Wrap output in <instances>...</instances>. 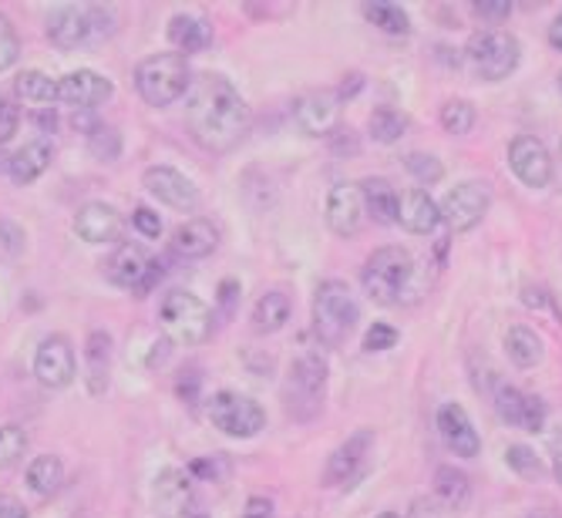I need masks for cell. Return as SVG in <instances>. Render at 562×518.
<instances>
[{"label":"cell","instance_id":"6da1fadb","mask_svg":"<svg viewBox=\"0 0 562 518\" xmlns=\"http://www.w3.org/2000/svg\"><path fill=\"white\" fill-rule=\"evenodd\" d=\"M253 112L222 74H196L185 94V125L206 152H229L250 131Z\"/></svg>","mask_w":562,"mask_h":518},{"label":"cell","instance_id":"7a4b0ae2","mask_svg":"<svg viewBox=\"0 0 562 518\" xmlns=\"http://www.w3.org/2000/svg\"><path fill=\"white\" fill-rule=\"evenodd\" d=\"M360 283H364L367 297L374 303H381V307L414 300L417 297L414 290H425V283H421V266L404 246L374 250L367 256V263H364Z\"/></svg>","mask_w":562,"mask_h":518},{"label":"cell","instance_id":"3957f363","mask_svg":"<svg viewBox=\"0 0 562 518\" xmlns=\"http://www.w3.org/2000/svg\"><path fill=\"white\" fill-rule=\"evenodd\" d=\"M360 320V307L347 283L323 279L313 293V334L323 347H341Z\"/></svg>","mask_w":562,"mask_h":518},{"label":"cell","instance_id":"277c9868","mask_svg":"<svg viewBox=\"0 0 562 518\" xmlns=\"http://www.w3.org/2000/svg\"><path fill=\"white\" fill-rule=\"evenodd\" d=\"M190 84H193L190 61L175 51L152 55L146 61H138V68H135V88L142 94V102L152 108L175 105L179 99L190 94Z\"/></svg>","mask_w":562,"mask_h":518},{"label":"cell","instance_id":"5b68a950","mask_svg":"<svg viewBox=\"0 0 562 518\" xmlns=\"http://www.w3.org/2000/svg\"><path fill=\"white\" fill-rule=\"evenodd\" d=\"M216 313L209 310L206 300H199L190 290H172L159 303V323L165 330V337L179 347H196L213 334Z\"/></svg>","mask_w":562,"mask_h":518},{"label":"cell","instance_id":"8992f818","mask_svg":"<svg viewBox=\"0 0 562 518\" xmlns=\"http://www.w3.org/2000/svg\"><path fill=\"white\" fill-rule=\"evenodd\" d=\"M323 388H326V360L320 354V344L310 347L303 341L287 377V411L300 421H310L323 404Z\"/></svg>","mask_w":562,"mask_h":518},{"label":"cell","instance_id":"52a82bcc","mask_svg":"<svg viewBox=\"0 0 562 518\" xmlns=\"http://www.w3.org/2000/svg\"><path fill=\"white\" fill-rule=\"evenodd\" d=\"M464 55H468V68H472L479 78L502 81V78H508L515 68H519L523 47L505 31H482V34H475L472 41H468Z\"/></svg>","mask_w":562,"mask_h":518},{"label":"cell","instance_id":"ba28073f","mask_svg":"<svg viewBox=\"0 0 562 518\" xmlns=\"http://www.w3.org/2000/svg\"><path fill=\"white\" fill-rule=\"evenodd\" d=\"M105 18L108 11L95 4H61L48 18V37L61 51H78V47L99 41L105 34V24H102Z\"/></svg>","mask_w":562,"mask_h":518},{"label":"cell","instance_id":"9c48e42d","mask_svg":"<svg viewBox=\"0 0 562 518\" xmlns=\"http://www.w3.org/2000/svg\"><path fill=\"white\" fill-rule=\"evenodd\" d=\"M209 421L226 438H256L266 428V411L250 394L219 391L209 401Z\"/></svg>","mask_w":562,"mask_h":518},{"label":"cell","instance_id":"30bf717a","mask_svg":"<svg viewBox=\"0 0 562 518\" xmlns=\"http://www.w3.org/2000/svg\"><path fill=\"white\" fill-rule=\"evenodd\" d=\"M489 206H492V193L485 182H461V185L448 188L445 199L438 203V212L451 232H468L482 222Z\"/></svg>","mask_w":562,"mask_h":518},{"label":"cell","instance_id":"8fae6325","mask_svg":"<svg viewBox=\"0 0 562 518\" xmlns=\"http://www.w3.org/2000/svg\"><path fill=\"white\" fill-rule=\"evenodd\" d=\"M78 373V360H74V347L65 334H51L44 337L34 350V377L41 388L48 391H65Z\"/></svg>","mask_w":562,"mask_h":518},{"label":"cell","instance_id":"7c38bea8","mask_svg":"<svg viewBox=\"0 0 562 518\" xmlns=\"http://www.w3.org/2000/svg\"><path fill=\"white\" fill-rule=\"evenodd\" d=\"M142 185L152 199L175 212H196L199 209V188L190 175H182L172 165H149L142 175Z\"/></svg>","mask_w":562,"mask_h":518},{"label":"cell","instance_id":"4fadbf2b","mask_svg":"<svg viewBox=\"0 0 562 518\" xmlns=\"http://www.w3.org/2000/svg\"><path fill=\"white\" fill-rule=\"evenodd\" d=\"M115 94V84L112 78L91 71V68H78V71H68L61 81H58V102L78 108V112H91L105 102H112Z\"/></svg>","mask_w":562,"mask_h":518},{"label":"cell","instance_id":"5bb4252c","mask_svg":"<svg viewBox=\"0 0 562 518\" xmlns=\"http://www.w3.org/2000/svg\"><path fill=\"white\" fill-rule=\"evenodd\" d=\"M341 108H344L341 91H331V88L307 91L294 105V122L307 135H331L341 125Z\"/></svg>","mask_w":562,"mask_h":518},{"label":"cell","instance_id":"9a60e30c","mask_svg":"<svg viewBox=\"0 0 562 518\" xmlns=\"http://www.w3.org/2000/svg\"><path fill=\"white\" fill-rule=\"evenodd\" d=\"M508 165L529 188H546L552 182V156L536 135H519L508 146Z\"/></svg>","mask_w":562,"mask_h":518},{"label":"cell","instance_id":"2e32d148","mask_svg":"<svg viewBox=\"0 0 562 518\" xmlns=\"http://www.w3.org/2000/svg\"><path fill=\"white\" fill-rule=\"evenodd\" d=\"M374 448V431H354L323 468V485H354L364 468H367V454Z\"/></svg>","mask_w":562,"mask_h":518},{"label":"cell","instance_id":"e0dca14e","mask_svg":"<svg viewBox=\"0 0 562 518\" xmlns=\"http://www.w3.org/2000/svg\"><path fill=\"white\" fill-rule=\"evenodd\" d=\"M495 411L498 417L508 424V428H519V431H542V424H546V404L519 388H512V384H498L495 394Z\"/></svg>","mask_w":562,"mask_h":518},{"label":"cell","instance_id":"ac0fdd59","mask_svg":"<svg viewBox=\"0 0 562 518\" xmlns=\"http://www.w3.org/2000/svg\"><path fill=\"white\" fill-rule=\"evenodd\" d=\"M435 424H438V435L448 445V451H455L458 458H475L482 451V438L461 404H441Z\"/></svg>","mask_w":562,"mask_h":518},{"label":"cell","instance_id":"d6986e66","mask_svg":"<svg viewBox=\"0 0 562 518\" xmlns=\"http://www.w3.org/2000/svg\"><path fill=\"white\" fill-rule=\"evenodd\" d=\"M364 196H360V185L354 182H341L331 188L326 196V226H331L337 235H354L364 226Z\"/></svg>","mask_w":562,"mask_h":518},{"label":"cell","instance_id":"ffe728a7","mask_svg":"<svg viewBox=\"0 0 562 518\" xmlns=\"http://www.w3.org/2000/svg\"><path fill=\"white\" fill-rule=\"evenodd\" d=\"M74 232L81 235L84 243H91V246L115 243L118 232H122V216L108 203H84L74 212Z\"/></svg>","mask_w":562,"mask_h":518},{"label":"cell","instance_id":"44dd1931","mask_svg":"<svg viewBox=\"0 0 562 518\" xmlns=\"http://www.w3.org/2000/svg\"><path fill=\"white\" fill-rule=\"evenodd\" d=\"M149 266H152V260H149L142 250L131 246V243H122V246H115V253L105 260V276L115 283V287L138 293V287H142L146 276H149Z\"/></svg>","mask_w":562,"mask_h":518},{"label":"cell","instance_id":"7402d4cb","mask_svg":"<svg viewBox=\"0 0 562 518\" xmlns=\"http://www.w3.org/2000/svg\"><path fill=\"white\" fill-rule=\"evenodd\" d=\"M398 222L414 235H428L441 222L438 203L425 193V188H408V193H401V203H398Z\"/></svg>","mask_w":562,"mask_h":518},{"label":"cell","instance_id":"603a6c76","mask_svg":"<svg viewBox=\"0 0 562 518\" xmlns=\"http://www.w3.org/2000/svg\"><path fill=\"white\" fill-rule=\"evenodd\" d=\"M219 246V229L209 219H185L172 232V250L182 260H203Z\"/></svg>","mask_w":562,"mask_h":518},{"label":"cell","instance_id":"cb8c5ba5","mask_svg":"<svg viewBox=\"0 0 562 518\" xmlns=\"http://www.w3.org/2000/svg\"><path fill=\"white\" fill-rule=\"evenodd\" d=\"M112 370V334L108 330H91L84 341V381L91 394H105Z\"/></svg>","mask_w":562,"mask_h":518},{"label":"cell","instance_id":"d4e9b609","mask_svg":"<svg viewBox=\"0 0 562 518\" xmlns=\"http://www.w3.org/2000/svg\"><path fill=\"white\" fill-rule=\"evenodd\" d=\"M51 159H55V146L51 141H27L24 149H18L8 162V172L18 185H31L37 182L44 172L51 169Z\"/></svg>","mask_w":562,"mask_h":518},{"label":"cell","instance_id":"484cf974","mask_svg":"<svg viewBox=\"0 0 562 518\" xmlns=\"http://www.w3.org/2000/svg\"><path fill=\"white\" fill-rule=\"evenodd\" d=\"M360 196H364V209L374 222L381 226H394L398 222V188L388 179H364L360 182Z\"/></svg>","mask_w":562,"mask_h":518},{"label":"cell","instance_id":"4316f807","mask_svg":"<svg viewBox=\"0 0 562 518\" xmlns=\"http://www.w3.org/2000/svg\"><path fill=\"white\" fill-rule=\"evenodd\" d=\"M190 505V475L179 468H165L156 479V508L162 518H179V511Z\"/></svg>","mask_w":562,"mask_h":518},{"label":"cell","instance_id":"83f0119b","mask_svg":"<svg viewBox=\"0 0 562 518\" xmlns=\"http://www.w3.org/2000/svg\"><path fill=\"white\" fill-rule=\"evenodd\" d=\"M169 41L185 55H199L213 44V27L203 18H190V14H175L169 21Z\"/></svg>","mask_w":562,"mask_h":518},{"label":"cell","instance_id":"f1b7e54d","mask_svg":"<svg viewBox=\"0 0 562 518\" xmlns=\"http://www.w3.org/2000/svg\"><path fill=\"white\" fill-rule=\"evenodd\" d=\"M290 297L284 290H269L256 300L253 307V330L256 334H276V330H284L287 320H290Z\"/></svg>","mask_w":562,"mask_h":518},{"label":"cell","instance_id":"f546056e","mask_svg":"<svg viewBox=\"0 0 562 518\" xmlns=\"http://www.w3.org/2000/svg\"><path fill=\"white\" fill-rule=\"evenodd\" d=\"M65 482V461L58 454H37L27 464V488L41 498H48L61 488Z\"/></svg>","mask_w":562,"mask_h":518},{"label":"cell","instance_id":"4dcf8cb0","mask_svg":"<svg viewBox=\"0 0 562 518\" xmlns=\"http://www.w3.org/2000/svg\"><path fill=\"white\" fill-rule=\"evenodd\" d=\"M18 99L34 105V108H51L58 102V81L44 71H21L14 81Z\"/></svg>","mask_w":562,"mask_h":518},{"label":"cell","instance_id":"1f68e13d","mask_svg":"<svg viewBox=\"0 0 562 518\" xmlns=\"http://www.w3.org/2000/svg\"><path fill=\"white\" fill-rule=\"evenodd\" d=\"M505 354H508V360L515 364V367H536V364H542V341L536 337V330H529V326H512L508 334H505Z\"/></svg>","mask_w":562,"mask_h":518},{"label":"cell","instance_id":"d6a6232c","mask_svg":"<svg viewBox=\"0 0 562 518\" xmlns=\"http://www.w3.org/2000/svg\"><path fill=\"white\" fill-rule=\"evenodd\" d=\"M411 128V118L401 112V108H391V105H381L374 108L370 118H367V131L374 141H381V146H394L398 138H404Z\"/></svg>","mask_w":562,"mask_h":518},{"label":"cell","instance_id":"836d02e7","mask_svg":"<svg viewBox=\"0 0 562 518\" xmlns=\"http://www.w3.org/2000/svg\"><path fill=\"white\" fill-rule=\"evenodd\" d=\"M435 495L448 505V508H464L468 498H472V482H468L464 471L451 468V464H441L435 471Z\"/></svg>","mask_w":562,"mask_h":518},{"label":"cell","instance_id":"e575fe53","mask_svg":"<svg viewBox=\"0 0 562 518\" xmlns=\"http://www.w3.org/2000/svg\"><path fill=\"white\" fill-rule=\"evenodd\" d=\"M364 14H367V21L378 27V31H385V34H391V37H404L408 31H411V21H408V11L401 8V4H367L364 8Z\"/></svg>","mask_w":562,"mask_h":518},{"label":"cell","instance_id":"d590c367","mask_svg":"<svg viewBox=\"0 0 562 518\" xmlns=\"http://www.w3.org/2000/svg\"><path fill=\"white\" fill-rule=\"evenodd\" d=\"M441 128L448 135H468L475 128V108L472 102H464V99H451L441 105Z\"/></svg>","mask_w":562,"mask_h":518},{"label":"cell","instance_id":"8d00e7d4","mask_svg":"<svg viewBox=\"0 0 562 518\" xmlns=\"http://www.w3.org/2000/svg\"><path fill=\"white\" fill-rule=\"evenodd\" d=\"M27 445H31V438L24 428H18V424H4V428H0V471L18 464L27 454Z\"/></svg>","mask_w":562,"mask_h":518},{"label":"cell","instance_id":"74e56055","mask_svg":"<svg viewBox=\"0 0 562 518\" xmlns=\"http://www.w3.org/2000/svg\"><path fill=\"white\" fill-rule=\"evenodd\" d=\"M505 461H508L512 471H519L523 479H542V475H546V464H542L539 454H536L532 448H526V445H512V448L505 451Z\"/></svg>","mask_w":562,"mask_h":518},{"label":"cell","instance_id":"f35d334b","mask_svg":"<svg viewBox=\"0 0 562 518\" xmlns=\"http://www.w3.org/2000/svg\"><path fill=\"white\" fill-rule=\"evenodd\" d=\"M404 169H408L421 185H435V182L445 179V165H441L435 156H425V152H411V156L404 159Z\"/></svg>","mask_w":562,"mask_h":518},{"label":"cell","instance_id":"ab89813d","mask_svg":"<svg viewBox=\"0 0 562 518\" xmlns=\"http://www.w3.org/2000/svg\"><path fill=\"white\" fill-rule=\"evenodd\" d=\"M88 146H91V152H95L102 162H115V159H118V152H122V138H118V131H115V128L99 125L95 131L88 135Z\"/></svg>","mask_w":562,"mask_h":518},{"label":"cell","instance_id":"60d3db41","mask_svg":"<svg viewBox=\"0 0 562 518\" xmlns=\"http://www.w3.org/2000/svg\"><path fill=\"white\" fill-rule=\"evenodd\" d=\"M18 55H21V41H18V31L0 18V71H8V68H14V61H18Z\"/></svg>","mask_w":562,"mask_h":518},{"label":"cell","instance_id":"b9f144b4","mask_svg":"<svg viewBox=\"0 0 562 518\" xmlns=\"http://www.w3.org/2000/svg\"><path fill=\"white\" fill-rule=\"evenodd\" d=\"M398 344V330L391 323H374L364 334V350H391Z\"/></svg>","mask_w":562,"mask_h":518},{"label":"cell","instance_id":"7bdbcfd3","mask_svg":"<svg viewBox=\"0 0 562 518\" xmlns=\"http://www.w3.org/2000/svg\"><path fill=\"white\" fill-rule=\"evenodd\" d=\"M472 11L482 24H505L512 14V4L508 0H479V4H472Z\"/></svg>","mask_w":562,"mask_h":518},{"label":"cell","instance_id":"ee69618b","mask_svg":"<svg viewBox=\"0 0 562 518\" xmlns=\"http://www.w3.org/2000/svg\"><path fill=\"white\" fill-rule=\"evenodd\" d=\"M131 226L146 235V240H159L162 235V219H159V212H152L149 206H138L135 212H131Z\"/></svg>","mask_w":562,"mask_h":518},{"label":"cell","instance_id":"f6af8a7d","mask_svg":"<svg viewBox=\"0 0 562 518\" xmlns=\"http://www.w3.org/2000/svg\"><path fill=\"white\" fill-rule=\"evenodd\" d=\"M0 246L8 253H21L24 250V229L11 219H0Z\"/></svg>","mask_w":562,"mask_h":518},{"label":"cell","instance_id":"bcb514c9","mask_svg":"<svg viewBox=\"0 0 562 518\" xmlns=\"http://www.w3.org/2000/svg\"><path fill=\"white\" fill-rule=\"evenodd\" d=\"M18 125H21V112H18V105H0V146H8V141L14 138V131H18Z\"/></svg>","mask_w":562,"mask_h":518},{"label":"cell","instance_id":"7dc6e473","mask_svg":"<svg viewBox=\"0 0 562 518\" xmlns=\"http://www.w3.org/2000/svg\"><path fill=\"white\" fill-rule=\"evenodd\" d=\"M193 475H203L206 482H219V479H226V471H229V464L226 461H209V458H199V461H193Z\"/></svg>","mask_w":562,"mask_h":518},{"label":"cell","instance_id":"c3c4849f","mask_svg":"<svg viewBox=\"0 0 562 518\" xmlns=\"http://www.w3.org/2000/svg\"><path fill=\"white\" fill-rule=\"evenodd\" d=\"M243 518H273V502L263 495H253L243 508Z\"/></svg>","mask_w":562,"mask_h":518},{"label":"cell","instance_id":"681fc988","mask_svg":"<svg viewBox=\"0 0 562 518\" xmlns=\"http://www.w3.org/2000/svg\"><path fill=\"white\" fill-rule=\"evenodd\" d=\"M165 276V263L162 260H152V266H149V276H146V283H142V287H138V293L135 297H146V293H152V287H156V283Z\"/></svg>","mask_w":562,"mask_h":518},{"label":"cell","instance_id":"f907efd6","mask_svg":"<svg viewBox=\"0 0 562 518\" xmlns=\"http://www.w3.org/2000/svg\"><path fill=\"white\" fill-rule=\"evenodd\" d=\"M0 518H27V508L11 495H0Z\"/></svg>","mask_w":562,"mask_h":518},{"label":"cell","instance_id":"816d5d0a","mask_svg":"<svg viewBox=\"0 0 562 518\" xmlns=\"http://www.w3.org/2000/svg\"><path fill=\"white\" fill-rule=\"evenodd\" d=\"M237 290H240V287H237V283H232V279H226L222 287H219V293H222V297H219V303H222V310H219V313H222V316H229V313H232V300H237Z\"/></svg>","mask_w":562,"mask_h":518},{"label":"cell","instance_id":"f5cc1de1","mask_svg":"<svg viewBox=\"0 0 562 518\" xmlns=\"http://www.w3.org/2000/svg\"><path fill=\"white\" fill-rule=\"evenodd\" d=\"M549 44L555 47V51H562V14L549 24Z\"/></svg>","mask_w":562,"mask_h":518},{"label":"cell","instance_id":"db71d44e","mask_svg":"<svg viewBox=\"0 0 562 518\" xmlns=\"http://www.w3.org/2000/svg\"><path fill=\"white\" fill-rule=\"evenodd\" d=\"M552 471H555V482L562 485V451L555 454V464H552Z\"/></svg>","mask_w":562,"mask_h":518},{"label":"cell","instance_id":"11a10c76","mask_svg":"<svg viewBox=\"0 0 562 518\" xmlns=\"http://www.w3.org/2000/svg\"><path fill=\"white\" fill-rule=\"evenodd\" d=\"M378 518H404V515H398V511H381Z\"/></svg>","mask_w":562,"mask_h":518},{"label":"cell","instance_id":"9f6ffc18","mask_svg":"<svg viewBox=\"0 0 562 518\" xmlns=\"http://www.w3.org/2000/svg\"><path fill=\"white\" fill-rule=\"evenodd\" d=\"M529 518H555V515H546V511H539V515H529Z\"/></svg>","mask_w":562,"mask_h":518},{"label":"cell","instance_id":"6f0895ef","mask_svg":"<svg viewBox=\"0 0 562 518\" xmlns=\"http://www.w3.org/2000/svg\"><path fill=\"white\" fill-rule=\"evenodd\" d=\"M193 518H206V515H193Z\"/></svg>","mask_w":562,"mask_h":518},{"label":"cell","instance_id":"680465c9","mask_svg":"<svg viewBox=\"0 0 562 518\" xmlns=\"http://www.w3.org/2000/svg\"><path fill=\"white\" fill-rule=\"evenodd\" d=\"M559 88H562V74H559Z\"/></svg>","mask_w":562,"mask_h":518},{"label":"cell","instance_id":"91938a15","mask_svg":"<svg viewBox=\"0 0 562 518\" xmlns=\"http://www.w3.org/2000/svg\"><path fill=\"white\" fill-rule=\"evenodd\" d=\"M0 105H4V99H0Z\"/></svg>","mask_w":562,"mask_h":518}]
</instances>
